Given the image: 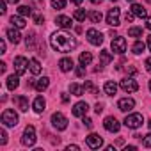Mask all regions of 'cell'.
I'll list each match as a JSON object with an SVG mask.
<instances>
[{
	"label": "cell",
	"mask_w": 151,
	"mask_h": 151,
	"mask_svg": "<svg viewBox=\"0 0 151 151\" xmlns=\"http://www.w3.org/2000/svg\"><path fill=\"white\" fill-rule=\"evenodd\" d=\"M50 45L55 52H60V53H68V52H73L75 48H77V39H75L73 36L66 34V32H55L52 34L50 37Z\"/></svg>",
	"instance_id": "obj_1"
},
{
	"label": "cell",
	"mask_w": 151,
	"mask_h": 151,
	"mask_svg": "<svg viewBox=\"0 0 151 151\" xmlns=\"http://www.w3.org/2000/svg\"><path fill=\"white\" fill-rule=\"evenodd\" d=\"M37 137H36V128L32 124H29L25 130H23V135H22V144L27 146V147H32L36 144Z\"/></svg>",
	"instance_id": "obj_2"
},
{
	"label": "cell",
	"mask_w": 151,
	"mask_h": 151,
	"mask_svg": "<svg viewBox=\"0 0 151 151\" xmlns=\"http://www.w3.org/2000/svg\"><path fill=\"white\" fill-rule=\"evenodd\" d=\"M2 124H4V126H9V128L16 126V124H18V114H16L13 109H6V110L2 112Z\"/></svg>",
	"instance_id": "obj_3"
},
{
	"label": "cell",
	"mask_w": 151,
	"mask_h": 151,
	"mask_svg": "<svg viewBox=\"0 0 151 151\" xmlns=\"http://www.w3.org/2000/svg\"><path fill=\"white\" fill-rule=\"evenodd\" d=\"M123 123H124V126H128V128H132V130H137V128L142 126L144 117H142V114H128Z\"/></svg>",
	"instance_id": "obj_4"
},
{
	"label": "cell",
	"mask_w": 151,
	"mask_h": 151,
	"mask_svg": "<svg viewBox=\"0 0 151 151\" xmlns=\"http://www.w3.org/2000/svg\"><path fill=\"white\" fill-rule=\"evenodd\" d=\"M52 126H53L55 130H59V132L66 130V128H68V117H66L62 112L52 114Z\"/></svg>",
	"instance_id": "obj_5"
},
{
	"label": "cell",
	"mask_w": 151,
	"mask_h": 151,
	"mask_svg": "<svg viewBox=\"0 0 151 151\" xmlns=\"http://www.w3.org/2000/svg\"><path fill=\"white\" fill-rule=\"evenodd\" d=\"M86 37H87V41H89L91 45H94V46H100V45L103 43V34H101L100 30H96V29H89V30L86 32Z\"/></svg>",
	"instance_id": "obj_6"
},
{
	"label": "cell",
	"mask_w": 151,
	"mask_h": 151,
	"mask_svg": "<svg viewBox=\"0 0 151 151\" xmlns=\"http://www.w3.org/2000/svg\"><path fill=\"white\" fill-rule=\"evenodd\" d=\"M119 23H121V11H119L117 7H114V9H110V11L107 13V25L117 27Z\"/></svg>",
	"instance_id": "obj_7"
},
{
	"label": "cell",
	"mask_w": 151,
	"mask_h": 151,
	"mask_svg": "<svg viewBox=\"0 0 151 151\" xmlns=\"http://www.w3.org/2000/svg\"><path fill=\"white\" fill-rule=\"evenodd\" d=\"M103 126H105V130H107V132H110V133H117V132H119V128H121V123H119L116 117L109 116V117H105Z\"/></svg>",
	"instance_id": "obj_8"
},
{
	"label": "cell",
	"mask_w": 151,
	"mask_h": 151,
	"mask_svg": "<svg viewBox=\"0 0 151 151\" xmlns=\"http://www.w3.org/2000/svg\"><path fill=\"white\" fill-rule=\"evenodd\" d=\"M112 52H114V53H124V52H126V39L116 36V37L112 39Z\"/></svg>",
	"instance_id": "obj_9"
},
{
	"label": "cell",
	"mask_w": 151,
	"mask_h": 151,
	"mask_svg": "<svg viewBox=\"0 0 151 151\" xmlns=\"http://www.w3.org/2000/svg\"><path fill=\"white\" fill-rule=\"evenodd\" d=\"M119 87H121L124 93H135V91L139 89V84H137L133 78H130V77H128V78H123V80H121Z\"/></svg>",
	"instance_id": "obj_10"
},
{
	"label": "cell",
	"mask_w": 151,
	"mask_h": 151,
	"mask_svg": "<svg viewBox=\"0 0 151 151\" xmlns=\"http://www.w3.org/2000/svg\"><path fill=\"white\" fill-rule=\"evenodd\" d=\"M14 69H16V73L18 75H25L27 73V69H29V60L25 59V57H16L14 59Z\"/></svg>",
	"instance_id": "obj_11"
},
{
	"label": "cell",
	"mask_w": 151,
	"mask_h": 151,
	"mask_svg": "<svg viewBox=\"0 0 151 151\" xmlns=\"http://www.w3.org/2000/svg\"><path fill=\"white\" fill-rule=\"evenodd\" d=\"M86 142H87V146H89L91 149H100L101 144H103V139H101L98 133H91V135L86 137Z\"/></svg>",
	"instance_id": "obj_12"
},
{
	"label": "cell",
	"mask_w": 151,
	"mask_h": 151,
	"mask_svg": "<svg viewBox=\"0 0 151 151\" xmlns=\"http://www.w3.org/2000/svg\"><path fill=\"white\" fill-rule=\"evenodd\" d=\"M87 110H89V105L86 101H78V103L73 105V116L75 117H84V116H87Z\"/></svg>",
	"instance_id": "obj_13"
},
{
	"label": "cell",
	"mask_w": 151,
	"mask_h": 151,
	"mask_svg": "<svg viewBox=\"0 0 151 151\" xmlns=\"http://www.w3.org/2000/svg\"><path fill=\"white\" fill-rule=\"evenodd\" d=\"M133 107H135V100H133V98H121V100L117 101V109H119L121 112H130Z\"/></svg>",
	"instance_id": "obj_14"
},
{
	"label": "cell",
	"mask_w": 151,
	"mask_h": 151,
	"mask_svg": "<svg viewBox=\"0 0 151 151\" xmlns=\"http://www.w3.org/2000/svg\"><path fill=\"white\" fill-rule=\"evenodd\" d=\"M55 25H57V27H60V29H71L73 20H71L69 16L60 14V16H57V18H55Z\"/></svg>",
	"instance_id": "obj_15"
},
{
	"label": "cell",
	"mask_w": 151,
	"mask_h": 151,
	"mask_svg": "<svg viewBox=\"0 0 151 151\" xmlns=\"http://www.w3.org/2000/svg\"><path fill=\"white\" fill-rule=\"evenodd\" d=\"M59 68H60V71H64V73L71 71V69L75 68V64H73V59H69V57H64V59H60V60H59Z\"/></svg>",
	"instance_id": "obj_16"
},
{
	"label": "cell",
	"mask_w": 151,
	"mask_h": 151,
	"mask_svg": "<svg viewBox=\"0 0 151 151\" xmlns=\"http://www.w3.org/2000/svg\"><path fill=\"white\" fill-rule=\"evenodd\" d=\"M45 107H46V101H45L43 96H37V98L34 100V103H32V109H34L36 114H41V112L45 110Z\"/></svg>",
	"instance_id": "obj_17"
},
{
	"label": "cell",
	"mask_w": 151,
	"mask_h": 151,
	"mask_svg": "<svg viewBox=\"0 0 151 151\" xmlns=\"http://www.w3.org/2000/svg\"><path fill=\"white\" fill-rule=\"evenodd\" d=\"M18 86H20V75L18 73L16 75H9V77H7V89L14 91Z\"/></svg>",
	"instance_id": "obj_18"
},
{
	"label": "cell",
	"mask_w": 151,
	"mask_h": 151,
	"mask_svg": "<svg viewBox=\"0 0 151 151\" xmlns=\"http://www.w3.org/2000/svg\"><path fill=\"white\" fill-rule=\"evenodd\" d=\"M114 60V57H112V53L109 52V50H103V52H100V66L103 68V66H107V64H110Z\"/></svg>",
	"instance_id": "obj_19"
},
{
	"label": "cell",
	"mask_w": 151,
	"mask_h": 151,
	"mask_svg": "<svg viewBox=\"0 0 151 151\" xmlns=\"http://www.w3.org/2000/svg\"><path fill=\"white\" fill-rule=\"evenodd\" d=\"M48 86H50V78L48 77H43V78H39V80H36V91H39V93H43V91H46L48 89Z\"/></svg>",
	"instance_id": "obj_20"
},
{
	"label": "cell",
	"mask_w": 151,
	"mask_h": 151,
	"mask_svg": "<svg viewBox=\"0 0 151 151\" xmlns=\"http://www.w3.org/2000/svg\"><path fill=\"white\" fill-rule=\"evenodd\" d=\"M6 34H7L9 41H11V43H14V45H18V43H20V39H22V36H20V32H18V29H16V27H14V29H9Z\"/></svg>",
	"instance_id": "obj_21"
},
{
	"label": "cell",
	"mask_w": 151,
	"mask_h": 151,
	"mask_svg": "<svg viewBox=\"0 0 151 151\" xmlns=\"http://www.w3.org/2000/svg\"><path fill=\"white\" fill-rule=\"evenodd\" d=\"M130 11H132L135 16H139V18H147V11H146L142 6H139V4H133Z\"/></svg>",
	"instance_id": "obj_22"
},
{
	"label": "cell",
	"mask_w": 151,
	"mask_h": 151,
	"mask_svg": "<svg viewBox=\"0 0 151 151\" xmlns=\"http://www.w3.org/2000/svg\"><path fill=\"white\" fill-rule=\"evenodd\" d=\"M29 69H30L32 75H39L41 73V62L37 59H30L29 60Z\"/></svg>",
	"instance_id": "obj_23"
},
{
	"label": "cell",
	"mask_w": 151,
	"mask_h": 151,
	"mask_svg": "<svg viewBox=\"0 0 151 151\" xmlns=\"http://www.w3.org/2000/svg\"><path fill=\"white\" fill-rule=\"evenodd\" d=\"M103 89H105V93H107L109 96H114V94L117 93V84H116L114 80H109V82H105Z\"/></svg>",
	"instance_id": "obj_24"
},
{
	"label": "cell",
	"mask_w": 151,
	"mask_h": 151,
	"mask_svg": "<svg viewBox=\"0 0 151 151\" xmlns=\"http://www.w3.org/2000/svg\"><path fill=\"white\" fill-rule=\"evenodd\" d=\"M16 105H18V109L22 110V112H27L29 110V100L25 98V96H16Z\"/></svg>",
	"instance_id": "obj_25"
},
{
	"label": "cell",
	"mask_w": 151,
	"mask_h": 151,
	"mask_svg": "<svg viewBox=\"0 0 151 151\" xmlns=\"http://www.w3.org/2000/svg\"><path fill=\"white\" fill-rule=\"evenodd\" d=\"M69 93H71L73 96H82V94L86 93V89H84V86H80V84H71V86H69Z\"/></svg>",
	"instance_id": "obj_26"
},
{
	"label": "cell",
	"mask_w": 151,
	"mask_h": 151,
	"mask_svg": "<svg viewBox=\"0 0 151 151\" xmlns=\"http://www.w3.org/2000/svg\"><path fill=\"white\" fill-rule=\"evenodd\" d=\"M11 23H13L16 29H23V27L27 25V23H25V18L20 16V14H18V16H11Z\"/></svg>",
	"instance_id": "obj_27"
},
{
	"label": "cell",
	"mask_w": 151,
	"mask_h": 151,
	"mask_svg": "<svg viewBox=\"0 0 151 151\" xmlns=\"http://www.w3.org/2000/svg\"><path fill=\"white\" fill-rule=\"evenodd\" d=\"M78 60H80V64H82V66H89V64L93 62V55H91L89 52H82V53H80V57H78Z\"/></svg>",
	"instance_id": "obj_28"
},
{
	"label": "cell",
	"mask_w": 151,
	"mask_h": 151,
	"mask_svg": "<svg viewBox=\"0 0 151 151\" xmlns=\"http://www.w3.org/2000/svg\"><path fill=\"white\" fill-rule=\"evenodd\" d=\"M84 89H86V93H89V94H93V96H96V94L100 93V89H98L91 80H87V82L84 84Z\"/></svg>",
	"instance_id": "obj_29"
},
{
	"label": "cell",
	"mask_w": 151,
	"mask_h": 151,
	"mask_svg": "<svg viewBox=\"0 0 151 151\" xmlns=\"http://www.w3.org/2000/svg\"><path fill=\"white\" fill-rule=\"evenodd\" d=\"M87 18H89L93 23H100L103 16H101V13H100V11H89V13H87Z\"/></svg>",
	"instance_id": "obj_30"
},
{
	"label": "cell",
	"mask_w": 151,
	"mask_h": 151,
	"mask_svg": "<svg viewBox=\"0 0 151 151\" xmlns=\"http://www.w3.org/2000/svg\"><path fill=\"white\" fill-rule=\"evenodd\" d=\"M144 50H146V45H144L142 41H135V45L132 46V52H133L135 55H140Z\"/></svg>",
	"instance_id": "obj_31"
},
{
	"label": "cell",
	"mask_w": 151,
	"mask_h": 151,
	"mask_svg": "<svg viewBox=\"0 0 151 151\" xmlns=\"http://www.w3.org/2000/svg\"><path fill=\"white\" fill-rule=\"evenodd\" d=\"M73 18L77 20V22H84V20L87 18V13H86V11H82V9H77V11L73 13Z\"/></svg>",
	"instance_id": "obj_32"
},
{
	"label": "cell",
	"mask_w": 151,
	"mask_h": 151,
	"mask_svg": "<svg viewBox=\"0 0 151 151\" xmlns=\"http://www.w3.org/2000/svg\"><path fill=\"white\" fill-rule=\"evenodd\" d=\"M18 14L23 16V18H25V16H30V14H32V9H30L29 6H20V7H18Z\"/></svg>",
	"instance_id": "obj_33"
},
{
	"label": "cell",
	"mask_w": 151,
	"mask_h": 151,
	"mask_svg": "<svg viewBox=\"0 0 151 151\" xmlns=\"http://www.w3.org/2000/svg\"><path fill=\"white\" fill-rule=\"evenodd\" d=\"M128 36H132V37H140V36H142V29H140V27H132V29L128 30Z\"/></svg>",
	"instance_id": "obj_34"
},
{
	"label": "cell",
	"mask_w": 151,
	"mask_h": 151,
	"mask_svg": "<svg viewBox=\"0 0 151 151\" xmlns=\"http://www.w3.org/2000/svg\"><path fill=\"white\" fill-rule=\"evenodd\" d=\"M52 7L53 9H64L66 7V0H52Z\"/></svg>",
	"instance_id": "obj_35"
},
{
	"label": "cell",
	"mask_w": 151,
	"mask_h": 151,
	"mask_svg": "<svg viewBox=\"0 0 151 151\" xmlns=\"http://www.w3.org/2000/svg\"><path fill=\"white\" fill-rule=\"evenodd\" d=\"M142 144H144L146 147H151V133H147V135L142 137Z\"/></svg>",
	"instance_id": "obj_36"
},
{
	"label": "cell",
	"mask_w": 151,
	"mask_h": 151,
	"mask_svg": "<svg viewBox=\"0 0 151 151\" xmlns=\"http://www.w3.org/2000/svg\"><path fill=\"white\" fill-rule=\"evenodd\" d=\"M6 142H7V133H6V130L2 128V130H0V144L4 146Z\"/></svg>",
	"instance_id": "obj_37"
},
{
	"label": "cell",
	"mask_w": 151,
	"mask_h": 151,
	"mask_svg": "<svg viewBox=\"0 0 151 151\" xmlns=\"http://www.w3.org/2000/svg\"><path fill=\"white\" fill-rule=\"evenodd\" d=\"M34 23H37V25H43V23H45V18H43L41 14H34Z\"/></svg>",
	"instance_id": "obj_38"
},
{
	"label": "cell",
	"mask_w": 151,
	"mask_h": 151,
	"mask_svg": "<svg viewBox=\"0 0 151 151\" xmlns=\"http://www.w3.org/2000/svg\"><path fill=\"white\" fill-rule=\"evenodd\" d=\"M133 18H135V14H133L132 11H130V13H126V16H124V20H126L128 23H130V22H133Z\"/></svg>",
	"instance_id": "obj_39"
},
{
	"label": "cell",
	"mask_w": 151,
	"mask_h": 151,
	"mask_svg": "<svg viewBox=\"0 0 151 151\" xmlns=\"http://www.w3.org/2000/svg\"><path fill=\"white\" fill-rule=\"evenodd\" d=\"M34 43V32H30V36H27V46H32Z\"/></svg>",
	"instance_id": "obj_40"
},
{
	"label": "cell",
	"mask_w": 151,
	"mask_h": 151,
	"mask_svg": "<svg viewBox=\"0 0 151 151\" xmlns=\"http://www.w3.org/2000/svg\"><path fill=\"white\" fill-rule=\"evenodd\" d=\"M84 124H86L87 128H93V121H91L89 117H86V116H84Z\"/></svg>",
	"instance_id": "obj_41"
},
{
	"label": "cell",
	"mask_w": 151,
	"mask_h": 151,
	"mask_svg": "<svg viewBox=\"0 0 151 151\" xmlns=\"http://www.w3.org/2000/svg\"><path fill=\"white\" fill-rule=\"evenodd\" d=\"M144 64H146V69H147V71H149V73H151V57H147V59H146V62H144Z\"/></svg>",
	"instance_id": "obj_42"
},
{
	"label": "cell",
	"mask_w": 151,
	"mask_h": 151,
	"mask_svg": "<svg viewBox=\"0 0 151 151\" xmlns=\"http://www.w3.org/2000/svg\"><path fill=\"white\" fill-rule=\"evenodd\" d=\"M6 11L7 9H6V0H4V2L0 4V14H6Z\"/></svg>",
	"instance_id": "obj_43"
},
{
	"label": "cell",
	"mask_w": 151,
	"mask_h": 151,
	"mask_svg": "<svg viewBox=\"0 0 151 151\" xmlns=\"http://www.w3.org/2000/svg\"><path fill=\"white\" fill-rule=\"evenodd\" d=\"M0 53H6V41H0Z\"/></svg>",
	"instance_id": "obj_44"
},
{
	"label": "cell",
	"mask_w": 151,
	"mask_h": 151,
	"mask_svg": "<svg viewBox=\"0 0 151 151\" xmlns=\"http://www.w3.org/2000/svg\"><path fill=\"white\" fill-rule=\"evenodd\" d=\"M78 149H80V147H78V146H75V144H73V146H68V147H66V151H78Z\"/></svg>",
	"instance_id": "obj_45"
},
{
	"label": "cell",
	"mask_w": 151,
	"mask_h": 151,
	"mask_svg": "<svg viewBox=\"0 0 151 151\" xmlns=\"http://www.w3.org/2000/svg\"><path fill=\"white\" fill-rule=\"evenodd\" d=\"M84 68L86 66H82V64H80V68H77V75H78V77H82V75H84Z\"/></svg>",
	"instance_id": "obj_46"
},
{
	"label": "cell",
	"mask_w": 151,
	"mask_h": 151,
	"mask_svg": "<svg viewBox=\"0 0 151 151\" xmlns=\"http://www.w3.org/2000/svg\"><path fill=\"white\" fill-rule=\"evenodd\" d=\"M94 110H96V114H100V112L103 110V105H101V103H98V105L94 107Z\"/></svg>",
	"instance_id": "obj_47"
},
{
	"label": "cell",
	"mask_w": 151,
	"mask_h": 151,
	"mask_svg": "<svg viewBox=\"0 0 151 151\" xmlns=\"http://www.w3.org/2000/svg\"><path fill=\"white\" fill-rule=\"evenodd\" d=\"M62 101H64V103H68V101H69V96H68L66 93H62Z\"/></svg>",
	"instance_id": "obj_48"
},
{
	"label": "cell",
	"mask_w": 151,
	"mask_h": 151,
	"mask_svg": "<svg viewBox=\"0 0 151 151\" xmlns=\"http://www.w3.org/2000/svg\"><path fill=\"white\" fill-rule=\"evenodd\" d=\"M146 29L151 30V18H146Z\"/></svg>",
	"instance_id": "obj_49"
},
{
	"label": "cell",
	"mask_w": 151,
	"mask_h": 151,
	"mask_svg": "<svg viewBox=\"0 0 151 151\" xmlns=\"http://www.w3.org/2000/svg\"><path fill=\"white\" fill-rule=\"evenodd\" d=\"M6 68H7V66H6V62H0V71L4 73V71H6Z\"/></svg>",
	"instance_id": "obj_50"
},
{
	"label": "cell",
	"mask_w": 151,
	"mask_h": 151,
	"mask_svg": "<svg viewBox=\"0 0 151 151\" xmlns=\"http://www.w3.org/2000/svg\"><path fill=\"white\" fill-rule=\"evenodd\" d=\"M135 149H137L135 146H126V151H135Z\"/></svg>",
	"instance_id": "obj_51"
},
{
	"label": "cell",
	"mask_w": 151,
	"mask_h": 151,
	"mask_svg": "<svg viewBox=\"0 0 151 151\" xmlns=\"http://www.w3.org/2000/svg\"><path fill=\"white\" fill-rule=\"evenodd\" d=\"M147 48H149V52H151V36H147Z\"/></svg>",
	"instance_id": "obj_52"
},
{
	"label": "cell",
	"mask_w": 151,
	"mask_h": 151,
	"mask_svg": "<svg viewBox=\"0 0 151 151\" xmlns=\"http://www.w3.org/2000/svg\"><path fill=\"white\" fill-rule=\"evenodd\" d=\"M6 2H9V4H18L20 0H6Z\"/></svg>",
	"instance_id": "obj_53"
},
{
	"label": "cell",
	"mask_w": 151,
	"mask_h": 151,
	"mask_svg": "<svg viewBox=\"0 0 151 151\" xmlns=\"http://www.w3.org/2000/svg\"><path fill=\"white\" fill-rule=\"evenodd\" d=\"M69 2H73V4H82V0H69Z\"/></svg>",
	"instance_id": "obj_54"
},
{
	"label": "cell",
	"mask_w": 151,
	"mask_h": 151,
	"mask_svg": "<svg viewBox=\"0 0 151 151\" xmlns=\"http://www.w3.org/2000/svg\"><path fill=\"white\" fill-rule=\"evenodd\" d=\"M93 4H101V0H91Z\"/></svg>",
	"instance_id": "obj_55"
},
{
	"label": "cell",
	"mask_w": 151,
	"mask_h": 151,
	"mask_svg": "<svg viewBox=\"0 0 151 151\" xmlns=\"http://www.w3.org/2000/svg\"><path fill=\"white\" fill-rule=\"evenodd\" d=\"M147 126H149V130H151V119H149V121H147Z\"/></svg>",
	"instance_id": "obj_56"
},
{
	"label": "cell",
	"mask_w": 151,
	"mask_h": 151,
	"mask_svg": "<svg viewBox=\"0 0 151 151\" xmlns=\"http://www.w3.org/2000/svg\"><path fill=\"white\" fill-rule=\"evenodd\" d=\"M149 91H151V80H149Z\"/></svg>",
	"instance_id": "obj_57"
},
{
	"label": "cell",
	"mask_w": 151,
	"mask_h": 151,
	"mask_svg": "<svg viewBox=\"0 0 151 151\" xmlns=\"http://www.w3.org/2000/svg\"><path fill=\"white\" fill-rule=\"evenodd\" d=\"M126 2H135V0H126Z\"/></svg>",
	"instance_id": "obj_58"
},
{
	"label": "cell",
	"mask_w": 151,
	"mask_h": 151,
	"mask_svg": "<svg viewBox=\"0 0 151 151\" xmlns=\"http://www.w3.org/2000/svg\"><path fill=\"white\" fill-rule=\"evenodd\" d=\"M112 2H116V0H112Z\"/></svg>",
	"instance_id": "obj_59"
},
{
	"label": "cell",
	"mask_w": 151,
	"mask_h": 151,
	"mask_svg": "<svg viewBox=\"0 0 151 151\" xmlns=\"http://www.w3.org/2000/svg\"><path fill=\"white\" fill-rule=\"evenodd\" d=\"M149 2H151V0H149Z\"/></svg>",
	"instance_id": "obj_60"
}]
</instances>
